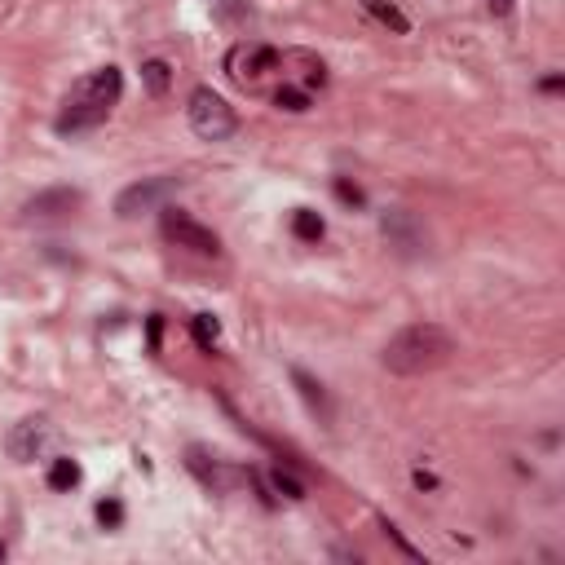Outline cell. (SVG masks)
I'll return each instance as SVG.
<instances>
[{"label":"cell","mask_w":565,"mask_h":565,"mask_svg":"<svg viewBox=\"0 0 565 565\" xmlns=\"http://www.w3.org/2000/svg\"><path fill=\"white\" fill-rule=\"evenodd\" d=\"M451 354H455V340H451L446 327L411 323L385 345V367L393 371V376H424V371L442 367Z\"/></svg>","instance_id":"obj_1"},{"label":"cell","mask_w":565,"mask_h":565,"mask_svg":"<svg viewBox=\"0 0 565 565\" xmlns=\"http://www.w3.org/2000/svg\"><path fill=\"white\" fill-rule=\"evenodd\" d=\"M186 120L195 137H204V142H226L239 129V115H234V106L221 98V93L212 89H195L190 93V106H186Z\"/></svg>","instance_id":"obj_2"},{"label":"cell","mask_w":565,"mask_h":565,"mask_svg":"<svg viewBox=\"0 0 565 565\" xmlns=\"http://www.w3.org/2000/svg\"><path fill=\"white\" fill-rule=\"evenodd\" d=\"M164 239H173L177 248H186V252H199V257H217L221 252L217 234L208 226H199L190 212H177V208H164Z\"/></svg>","instance_id":"obj_3"},{"label":"cell","mask_w":565,"mask_h":565,"mask_svg":"<svg viewBox=\"0 0 565 565\" xmlns=\"http://www.w3.org/2000/svg\"><path fill=\"white\" fill-rule=\"evenodd\" d=\"M177 186H181L177 177H146V181H137V186H129L120 199H115V217L133 221V217H142V212L164 208V199L173 195Z\"/></svg>","instance_id":"obj_4"},{"label":"cell","mask_w":565,"mask_h":565,"mask_svg":"<svg viewBox=\"0 0 565 565\" xmlns=\"http://www.w3.org/2000/svg\"><path fill=\"white\" fill-rule=\"evenodd\" d=\"M120 93H124L120 67H102V71H93V76H84L76 89H71L67 102H84V106H102V111H111V106L120 102Z\"/></svg>","instance_id":"obj_5"},{"label":"cell","mask_w":565,"mask_h":565,"mask_svg":"<svg viewBox=\"0 0 565 565\" xmlns=\"http://www.w3.org/2000/svg\"><path fill=\"white\" fill-rule=\"evenodd\" d=\"M279 67V53L265 49V45H234L230 58H226V71L234 84H257L265 71Z\"/></svg>","instance_id":"obj_6"},{"label":"cell","mask_w":565,"mask_h":565,"mask_svg":"<svg viewBox=\"0 0 565 565\" xmlns=\"http://www.w3.org/2000/svg\"><path fill=\"white\" fill-rule=\"evenodd\" d=\"M186 464H190V473H195L204 486H212V490H234V486L243 482V473H239V468H230L226 460H217V455H208L204 446H190V451H186Z\"/></svg>","instance_id":"obj_7"},{"label":"cell","mask_w":565,"mask_h":565,"mask_svg":"<svg viewBox=\"0 0 565 565\" xmlns=\"http://www.w3.org/2000/svg\"><path fill=\"white\" fill-rule=\"evenodd\" d=\"M45 442H49V424L45 420H18L14 429H9V437H5V451H9V460L27 464V460H36V455L45 451Z\"/></svg>","instance_id":"obj_8"},{"label":"cell","mask_w":565,"mask_h":565,"mask_svg":"<svg viewBox=\"0 0 565 565\" xmlns=\"http://www.w3.org/2000/svg\"><path fill=\"white\" fill-rule=\"evenodd\" d=\"M80 208V190L71 186H58V190H45V195H36L27 204V217H62V212Z\"/></svg>","instance_id":"obj_9"},{"label":"cell","mask_w":565,"mask_h":565,"mask_svg":"<svg viewBox=\"0 0 565 565\" xmlns=\"http://www.w3.org/2000/svg\"><path fill=\"white\" fill-rule=\"evenodd\" d=\"M362 9H367L371 18H376V23H385L389 31H398V36H407L411 31V23H407V14H402L398 5H393V0H358Z\"/></svg>","instance_id":"obj_10"},{"label":"cell","mask_w":565,"mask_h":565,"mask_svg":"<svg viewBox=\"0 0 565 565\" xmlns=\"http://www.w3.org/2000/svg\"><path fill=\"white\" fill-rule=\"evenodd\" d=\"M142 84H146V93H151V98H164L168 84H173V67H168V62H159V58H151L142 67Z\"/></svg>","instance_id":"obj_11"},{"label":"cell","mask_w":565,"mask_h":565,"mask_svg":"<svg viewBox=\"0 0 565 565\" xmlns=\"http://www.w3.org/2000/svg\"><path fill=\"white\" fill-rule=\"evenodd\" d=\"M292 234H296V239H305V243H318V239L327 234V226H323V217H318V212L296 208V217H292Z\"/></svg>","instance_id":"obj_12"},{"label":"cell","mask_w":565,"mask_h":565,"mask_svg":"<svg viewBox=\"0 0 565 565\" xmlns=\"http://www.w3.org/2000/svg\"><path fill=\"white\" fill-rule=\"evenodd\" d=\"M49 486L53 490H76L80 486V464L76 460H53L49 464Z\"/></svg>","instance_id":"obj_13"},{"label":"cell","mask_w":565,"mask_h":565,"mask_svg":"<svg viewBox=\"0 0 565 565\" xmlns=\"http://www.w3.org/2000/svg\"><path fill=\"white\" fill-rule=\"evenodd\" d=\"M190 327H195V340H199L204 349H212V345L221 340V323H217L212 314H195V318H190Z\"/></svg>","instance_id":"obj_14"},{"label":"cell","mask_w":565,"mask_h":565,"mask_svg":"<svg viewBox=\"0 0 565 565\" xmlns=\"http://www.w3.org/2000/svg\"><path fill=\"white\" fill-rule=\"evenodd\" d=\"M274 102H279L283 111H296V115L309 111V93H305V89H296V84H283V89L274 93Z\"/></svg>","instance_id":"obj_15"},{"label":"cell","mask_w":565,"mask_h":565,"mask_svg":"<svg viewBox=\"0 0 565 565\" xmlns=\"http://www.w3.org/2000/svg\"><path fill=\"white\" fill-rule=\"evenodd\" d=\"M270 486H274V490H279V495H283V499H305V486H301V482H296V477H292V473H283V468H274V473H270Z\"/></svg>","instance_id":"obj_16"},{"label":"cell","mask_w":565,"mask_h":565,"mask_svg":"<svg viewBox=\"0 0 565 565\" xmlns=\"http://www.w3.org/2000/svg\"><path fill=\"white\" fill-rule=\"evenodd\" d=\"M98 521L106 530L120 526V521H124V504H120V499H102V504H98Z\"/></svg>","instance_id":"obj_17"},{"label":"cell","mask_w":565,"mask_h":565,"mask_svg":"<svg viewBox=\"0 0 565 565\" xmlns=\"http://www.w3.org/2000/svg\"><path fill=\"white\" fill-rule=\"evenodd\" d=\"M292 380H296V385H301V393H305V402H309V407H327V402H323V385H314V380H309L305 371H292Z\"/></svg>","instance_id":"obj_18"},{"label":"cell","mask_w":565,"mask_h":565,"mask_svg":"<svg viewBox=\"0 0 565 565\" xmlns=\"http://www.w3.org/2000/svg\"><path fill=\"white\" fill-rule=\"evenodd\" d=\"M336 195L345 199V204H362V190H358V186H349V181H336Z\"/></svg>","instance_id":"obj_19"},{"label":"cell","mask_w":565,"mask_h":565,"mask_svg":"<svg viewBox=\"0 0 565 565\" xmlns=\"http://www.w3.org/2000/svg\"><path fill=\"white\" fill-rule=\"evenodd\" d=\"M490 14H495V18L513 14V0H490Z\"/></svg>","instance_id":"obj_20"},{"label":"cell","mask_w":565,"mask_h":565,"mask_svg":"<svg viewBox=\"0 0 565 565\" xmlns=\"http://www.w3.org/2000/svg\"><path fill=\"white\" fill-rule=\"evenodd\" d=\"M415 486H420V490H433V486H437V477H433V473H424V468H420V473H415Z\"/></svg>","instance_id":"obj_21"}]
</instances>
